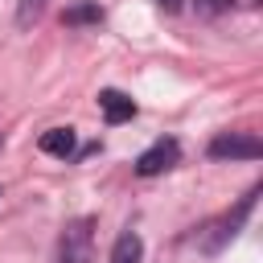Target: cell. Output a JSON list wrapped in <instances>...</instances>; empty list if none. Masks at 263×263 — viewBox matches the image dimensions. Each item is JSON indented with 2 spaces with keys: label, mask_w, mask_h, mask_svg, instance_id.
Returning a JSON list of instances; mask_svg holds the SVG:
<instances>
[{
  "label": "cell",
  "mask_w": 263,
  "mask_h": 263,
  "mask_svg": "<svg viewBox=\"0 0 263 263\" xmlns=\"http://www.w3.org/2000/svg\"><path fill=\"white\" fill-rule=\"evenodd\" d=\"M210 160H259L263 156V140L251 132H222L210 140Z\"/></svg>",
  "instance_id": "6da1fadb"
},
{
  "label": "cell",
  "mask_w": 263,
  "mask_h": 263,
  "mask_svg": "<svg viewBox=\"0 0 263 263\" xmlns=\"http://www.w3.org/2000/svg\"><path fill=\"white\" fill-rule=\"evenodd\" d=\"M58 263H90V218L66 222L58 238Z\"/></svg>",
  "instance_id": "7a4b0ae2"
},
{
  "label": "cell",
  "mask_w": 263,
  "mask_h": 263,
  "mask_svg": "<svg viewBox=\"0 0 263 263\" xmlns=\"http://www.w3.org/2000/svg\"><path fill=\"white\" fill-rule=\"evenodd\" d=\"M177 160H181V144H177V140H156L148 152L136 156V173H140V177H160V173H168Z\"/></svg>",
  "instance_id": "3957f363"
},
{
  "label": "cell",
  "mask_w": 263,
  "mask_h": 263,
  "mask_svg": "<svg viewBox=\"0 0 263 263\" xmlns=\"http://www.w3.org/2000/svg\"><path fill=\"white\" fill-rule=\"evenodd\" d=\"M99 107H103V119L107 123H127L136 115V103L123 90H99Z\"/></svg>",
  "instance_id": "277c9868"
},
{
  "label": "cell",
  "mask_w": 263,
  "mask_h": 263,
  "mask_svg": "<svg viewBox=\"0 0 263 263\" xmlns=\"http://www.w3.org/2000/svg\"><path fill=\"white\" fill-rule=\"evenodd\" d=\"M41 152L45 156H74V127H49L41 136Z\"/></svg>",
  "instance_id": "5b68a950"
},
{
  "label": "cell",
  "mask_w": 263,
  "mask_h": 263,
  "mask_svg": "<svg viewBox=\"0 0 263 263\" xmlns=\"http://www.w3.org/2000/svg\"><path fill=\"white\" fill-rule=\"evenodd\" d=\"M140 259H144L140 234H136V230H123V234L115 238V247H111V263H140Z\"/></svg>",
  "instance_id": "8992f818"
},
{
  "label": "cell",
  "mask_w": 263,
  "mask_h": 263,
  "mask_svg": "<svg viewBox=\"0 0 263 263\" xmlns=\"http://www.w3.org/2000/svg\"><path fill=\"white\" fill-rule=\"evenodd\" d=\"M62 21H66V25H99V21H103V8H99V0H86V4L66 8Z\"/></svg>",
  "instance_id": "52a82bcc"
},
{
  "label": "cell",
  "mask_w": 263,
  "mask_h": 263,
  "mask_svg": "<svg viewBox=\"0 0 263 263\" xmlns=\"http://www.w3.org/2000/svg\"><path fill=\"white\" fill-rule=\"evenodd\" d=\"M45 4H49V0H21V4H16V25H21V29H29V25L45 12Z\"/></svg>",
  "instance_id": "ba28073f"
},
{
  "label": "cell",
  "mask_w": 263,
  "mask_h": 263,
  "mask_svg": "<svg viewBox=\"0 0 263 263\" xmlns=\"http://www.w3.org/2000/svg\"><path fill=\"white\" fill-rule=\"evenodd\" d=\"M230 0H193V8L201 12V16H214V12H222Z\"/></svg>",
  "instance_id": "9c48e42d"
},
{
  "label": "cell",
  "mask_w": 263,
  "mask_h": 263,
  "mask_svg": "<svg viewBox=\"0 0 263 263\" xmlns=\"http://www.w3.org/2000/svg\"><path fill=\"white\" fill-rule=\"evenodd\" d=\"M160 4H164V8H168V12H173V8H177V0H160Z\"/></svg>",
  "instance_id": "30bf717a"
},
{
  "label": "cell",
  "mask_w": 263,
  "mask_h": 263,
  "mask_svg": "<svg viewBox=\"0 0 263 263\" xmlns=\"http://www.w3.org/2000/svg\"><path fill=\"white\" fill-rule=\"evenodd\" d=\"M0 148H4V136H0Z\"/></svg>",
  "instance_id": "8fae6325"
}]
</instances>
